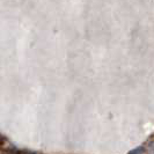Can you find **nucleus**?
<instances>
[{
    "instance_id": "f257e3e1",
    "label": "nucleus",
    "mask_w": 154,
    "mask_h": 154,
    "mask_svg": "<svg viewBox=\"0 0 154 154\" xmlns=\"http://www.w3.org/2000/svg\"><path fill=\"white\" fill-rule=\"evenodd\" d=\"M17 154H35V153L29 152V151H20V152H17Z\"/></svg>"
}]
</instances>
